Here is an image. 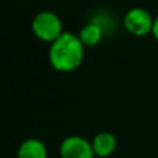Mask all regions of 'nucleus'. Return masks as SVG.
<instances>
[{
	"mask_svg": "<svg viewBox=\"0 0 158 158\" xmlns=\"http://www.w3.org/2000/svg\"><path fill=\"white\" fill-rule=\"evenodd\" d=\"M61 158H96L92 142L81 135L67 136L60 144Z\"/></svg>",
	"mask_w": 158,
	"mask_h": 158,
	"instance_id": "20e7f679",
	"label": "nucleus"
},
{
	"mask_svg": "<svg viewBox=\"0 0 158 158\" xmlns=\"http://www.w3.org/2000/svg\"><path fill=\"white\" fill-rule=\"evenodd\" d=\"M31 29H32L35 38L44 43H53L57 38H60L65 31L63 27L61 18L54 13V11H39L33 17L31 22Z\"/></svg>",
	"mask_w": 158,
	"mask_h": 158,
	"instance_id": "f03ea898",
	"label": "nucleus"
},
{
	"mask_svg": "<svg viewBox=\"0 0 158 158\" xmlns=\"http://www.w3.org/2000/svg\"><path fill=\"white\" fill-rule=\"evenodd\" d=\"M151 35L154 36V39L158 42V14L154 17V25H153V33Z\"/></svg>",
	"mask_w": 158,
	"mask_h": 158,
	"instance_id": "1a4fd4ad",
	"label": "nucleus"
},
{
	"mask_svg": "<svg viewBox=\"0 0 158 158\" xmlns=\"http://www.w3.org/2000/svg\"><path fill=\"white\" fill-rule=\"evenodd\" d=\"M92 146L96 158H107L115 153L118 142L115 135L103 131L94 135V137L92 139Z\"/></svg>",
	"mask_w": 158,
	"mask_h": 158,
	"instance_id": "423d86ee",
	"label": "nucleus"
},
{
	"mask_svg": "<svg viewBox=\"0 0 158 158\" xmlns=\"http://www.w3.org/2000/svg\"><path fill=\"white\" fill-rule=\"evenodd\" d=\"M86 47L78 33L64 32L49 46V63L58 72H72L81 67Z\"/></svg>",
	"mask_w": 158,
	"mask_h": 158,
	"instance_id": "f257e3e1",
	"label": "nucleus"
},
{
	"mask_svg": "<svg viewBox=\"0 0 158 158\" xmlns=\"http://www.w3.org/2000/svg\"><path fill=\"white\" fill-rule=\"evenodd\" d=\"M89 21L98 25L104 32L106 38L115 35L118 32V28H119V21H118L117 15L107 8H97L96 11H93Z\"/></svg>",
	"mask_w": 158,
	"mask_h": 158,
	"instance_id": "39448f33",
	"label": "nucleus"
},
{
	"mask_svg": "<svg viewBox=\"0 0 158 158\" xmlns=\"http://www.w3.org/2000/svg\"><path fill=\"white\" fill-rule=\"evenodd\" d=\"M154 17L146 8H129L122 18V27L128 33L136 38H143L153 33Z\"/></svg>",
	"mask_w": 158,
	"mask_h": 158,
	"instance_id": "7ed1b4c3",
	"label": "nucleus"
},
{
	"mask_svg": "<svg viewBox=\"0 0 158 158\" xmlns=\"http://www.w3.org/2000/svg\"><path fill=\"white\" fill-rule=\"evenodd\" d=\"M78 36L86 49L87 47H96L104 38H106V36H104V32L101 31V28L98 27V25L90 22V21L81 28Z\"/></svg>",
	"mask_w": 158,
	"mask_h": 158,
	"instance_id": "6e6552de",
	"label": "nucleus"
},
{
	"mask_svg": "<svg viewBox=\"0 0 158 158\" xmlns=\"http://www.w3.org/2000/svg\"><path fill=\"white\" fill-rule=\"evenodd\" d=\"M47 147L42 140L29 137L19 144L17 150V158H47Z\"/></svg>",
	"mask_w": 158,
	"mask_h": 158,
	"instance_id": "0eeeda50",
	"label": "nucleus"
}]
</instances>
